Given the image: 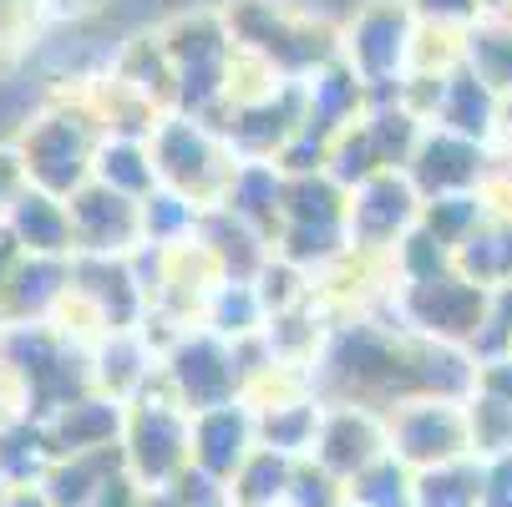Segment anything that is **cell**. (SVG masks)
I'll use <instances>...</instances> for the list:
<instances>
[{
	"instance_id": "7a4b0ae2",
	"label": "cell",
	"mask_w": 512,
	"mask_h": 507,
	"mask_svg": "<svg viewBox=\"0 0 512 507\" xmlns=\"http://www.w3.org/2000/svg\"><path fill=\"white\" fill-rule=\"evenodd\" d=\"M482 6H512V0H482Z\"/></svg>"
},
{
	"instance_id": "6da1fadb",
	"label": "cell",
	"mask_w": 512,
	"mask_h": 507,
	"mask_svg": "<svg viewBox=\"0 0 512 507\" xmlns=\"http://www.w3.org/2000/svg\"><path fill=\"white\" fill-rule=\"evenodd\" d=\"M482 0H421V11L436 21H472Z\"/></svg>"
}]
</instances>
